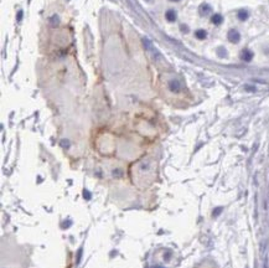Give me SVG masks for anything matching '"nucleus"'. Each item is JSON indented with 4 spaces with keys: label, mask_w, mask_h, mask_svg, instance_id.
Instances as JSON below:
<instances>
[{
    "label": "nucleus",
    "mask_w": 269,
    "mask_h": 268,
    "mask_svg": "<svg viewBox=\"0 0 269 268\" xmlns=\"http://www.w3.org/2000/svg\"><path fill=\"white\" fill-rule=\"evenodd\" d=\"M165 17H166V20L167 21H170V22H174L176 20V11L175 10H167L166 13H165Z\"/></svg>",
    "instance_id": "7ed1b4c3"
},
{
    "label": "nucleus",
    "mask_w": 269,
    "mask_h": 268,
    "mask_svg": "<svg viewBox=\"0 0 269 268\" xmlns=\"http://www.w3.org/2000/svg\"><path fill=\"white\" fill-rule=\"evenodd\" d=\"M227 37H228V41L232 44H238L241 40V34L237 31L236 29H231L228 34H227Z\"/></svg>",
    "instance_id": "f257e3e1"
},
{
    "label": "nucleus",
    "mask_w": 269,
    "mask_h": 268,
    "mask_svg": "<svg viewBox=\"0 0 269 268\" xmlns=\"http://www.w3.org/2000/svg\"><path fill=\"white\" fill-rule=\"evenodd\" d=\"M211 21H212V24H214V25H221V24L223 22V17L221 14H214L211 17Z\"/></svg>",
    "instance_id": "39448f33"
},
{
    "label": "nucleus",
    "mask_w": 269,
    "mask_h": 268,
    "mask_svg": "<svg viewBox=\"0 0 269 268\" xmlns=\"http://www.w3.org/2000/svg\"><path fill=\"white\" fill-rule=\"evenodd\" d=\"M237 16H238V19H240L241 21H246V20L248 19V17H249V14H248V11H247V10L241 9V10L237 13Z\"/></svg>",
    "instance_id": "20e7f679"
},
{
    "label": "nucleus",
    "mask_w": 269,
    "mask_h": 268,
    "mask_svg": "<svg viewBox=\"0 0 269 268\" xmlns=\"http://www.w3.org/2000/svg\"><path fill=\"white\" fill-rule=\"evenodd\" d=\"M208 13H211V6L207 4H202L200 6V14L201 15H207Z\"/></svg>",
    "instance_id": "0eeeda50"
},
{
    "label": "nucleus",
    "mask_w": 269,
    "mask_h": 268,
    "mask_svg": "<svg viewBox=\"0 0 269 268\" xmlns=\"http://www.w3.org/2000/svg\"><path fill=\"white\" fill-rule=\"evenodd\" d=\"M195 36L199 39V40H204V39H206V36H207V32L205 31V30H202V29L196 30V31H195Z\"/></svg>",
    "instance_id": "6e6552de"
},
{
    "label": "nucleus",
    "mask_w": 269,
    "mask_h": 268,
    "mask_svg": "<svg viewBox=\"0 0 269 268\" xmlns=\"http://www.w3.org/2000/svg\"><path fill=\"white\" fill-rule=\"evenodd\" d=\"M169 87L172 92H179L180 91V83H179L176 80H172L170 83H169Z\"/></svg>",
    "instance_id": "423d86ee"
},
{
    "label": "nucleus",
    "mask_w": 269,
    "mask_h": 268,
    "mask_svg": "<svg viewBox=\"0 0 269 268\" xmlns=\"http://www.w3.org/2000/svg\"><path fill=\"white\" fill-rule=\"evenodd\" d=\"M170 1H180V0H170Z\"/></svg>",
    "instance_id": "f8f14e48"
},
{
    "label": "nucleus",
    "mask_w": 269,
    "mask_h": 268,
    "mask_svg": "<svg viewBox=\"0 0 269 268\" xmlns=\"http://www.w3.org/2000/svg\"><path fill=\"white\" fill-rule=\"evenodd\" d=\"M217 53H218L220 57H226L227 56V51L223 49V47H220V49L217 50Z\"/></svg>",
    "instance_id": "1a4fd4ad"
},
{
    "label": "nucleus",
    "mask_w": 269,
    "mask_h": 268,
    "mask_svg": "<svg viewBox=\"0 0 269 268\" xmlns=\"http://www.w3.org/2000/svg\"><path fill=\"white\" fill-rule=\"evenodd\" d=\"M221 210H222V208H221V207L216 208V211H213V216H216V215H218V213L221 212Z\"/></svg>",
    "instance_id": "9b49d317"
},
{
    "label": "nucleus",
    "mask_w": 269,
    "mask_h": 268,
    "mask_svg": "<svg viewBox=\"0 0 269 268\" xmlns=\"http://www.w3.org/2000/svg\"><path fill=\"white\" fill-rule=\"evenodd\" d=\"M253 57H254V53L250 51L249 49H244V50H242V52H241V58L243 60V61L249 62V61H252Z\"/></svg>",
    "instance_id": "f03ea898"
},
{
    "label": "nucleus",
    "mask_w": 269,
    "mask_h": 268,
    "mask_svg": "<svg viewBox=\"0 0 269 268\" xmlns=\"http://www.w3.org/2000/svg\"><path fill=\"white\" fill-rule=\"evenodd\" d=\"M180 30H181L182 32H189V27H187L186 25H181V26H180Z\"/></svg>",
    "instance_id": "9d476101"
}]
</instances>
